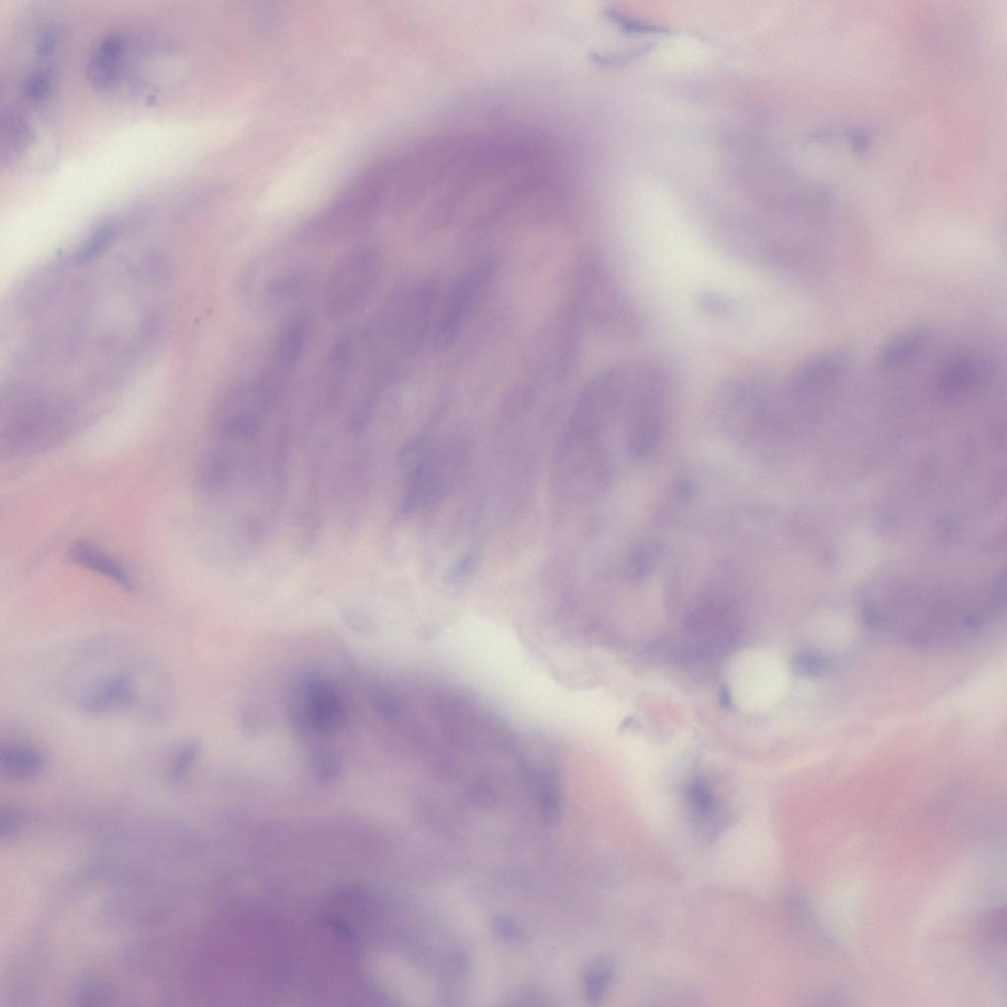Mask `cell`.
Returning <instances> with one entry per match:
<instances>
[{"label":"cell","instance_id":"6da1fadb","mask_svg":"<svg viewBox=\"0 0 1007 1007\" xmlns=\"http://www.w3.org/2000/svg\"><path fill=\"white\" fill-rule=\"evenodd\" d=\"M382 259L372 245H358L335 264L324 292L330 318L343 320L362 311L375 295L382 276Z\"/></svg>","mask_w":1007,"mask_h":1007},{"label":"cell","instance_id":"7a4b0ae2","mask_svg":"<svg viewBox=\"0 0 1007 1007\" xmlns=\"http://www.w3.org/2000/svg\"><path fill=\"white\" fill-rule=\"evenodd\" d=\"M460 444L431 449L408 475V486L401 502V512L410 513L438 500L450 486L465 458Z\"/></svg>","mask_w":1007,"mask_h":1007},{"label":"cell","instance_id":"3957f363","mask_svg":"<svg viewBox=\"0 0 1007 1007\" xmlns=\"http://www.w3.org/2000/svg\"><path fill=\"white\" fill-rule=\"evenodd\" d=\"M430 288L407 290L391 298L382 319L385 335L401 350H416L425 332L431 306Z\"/></svg>","mask_w":1007,"mask_h":1007},{"label":"cell","instance_id":"277c9868","mask_svg":"<svg viewBox=\"0 0 1007 1007\" xmlns=\"http://www.w3.org/2000/svg\"><path fill=\"white\" fill-rule=\"evenodd\" d=\"M304 707L296 711V729H310L319 735H331L342 730L346 723V711L337 690L325 676L308 678L304 690Z\"/></svg>","mask_w":1007,"mask_h":1007},{"label":"cell","instance_id":"5b68a950","mask_svg":"<svg viewBox=\"0 0 1007 1007\" xmlns=\"http://www.w3.org/2000/svg\"><path fill=\"white\" fill-rule=\"evenodd\" d=\"M138 700L136 680L130 674L118 673L99 678L78 701V706L89 714H105L133 707Z\"/></svg>","mask_w":1007,"mask_h":1007},{"label":"cell","instance_id":"8992f818","mask_svg":"<svg viewBox=\"0 0 1007 1007\" xmlns=\"http://www.w3.org/2000/svg\"><path fill=\"white\" fill-rule=\"evenodd\" d=\"M850 358L842 351L815 354L803 362L791 375V387L798 395L833 384L846 374Z\"/></svg>","mask_w":1007,"mask_h":1007},{"label":"cell","instance_id":"52a82bcc","mask_svg":"<svg viewBox=\"0 0 1007 1007\" xmlns=\"http://www.w3.org/2000/svg\"><path fill=\"white\" fill-rule=\"evenodd\" d=\"M989 372V366L982 357L958 354L950 358L936 376V390L948 399L965 396L975 389Z\"/></svg>","mask_w":1007,"mask_h":1007},{"label":"cell","instance_id":"ba28073f","mask_svg":"<svg viewBox=\"0 0 1007 1007\" xmlns=\"http://www.w3.org/2000/svg\"><path fill=\"white\" fill-rule=\"evenodd\" d=\"M123 52L125 42L118 36H110L100 42L87 65L89 83L99 89L113 87L118 78Z\"/></svg>","mask_w":1007,"mask_h":1007},{"label":"cell","instance_id":"9c48e42d","mask_svg":"<svg viewBox=\"0 0 1007 1007\" xmlns=\"http://www.w3.org/2000/svg\"><path fill=\"white\" fill-rule=\"evenodd\" d=\"M70 555L72 561L78 565L114 580L123 588L127 590L136 588V583L128 569L98 546L87 541H78L71 547Z\"/></svg>","mask_w":1007,"mask_h":1007},{"label":"cell","instance_id":"30bf717a","mask_svg":"<svg viewBox=\"0 0 1007 1007\" xmlns=\"http://www.w3.org/2000/svg\"><path fill=\"white\" fill-rule=\"evenodd\" d=\"M46 764L43 753L27 743H9L0 751V768L9 779L26 780L40 774Z\"/></svg>","mask_w":1007,"mask_h":1007},{"label":"cell","instance_id":"8fae6325","mask_svg":"<svg viewBox=\"0 0 1007 1007\" xmlns=\"http://www.w3.org/2000/svg\"><path fill=\"white\" fill-rule=\"evenodd\" d=\"M926 343L927 332L922 328L900 331L880 346L877 364L880 368H892L908 363L919 355Z\"/></svg>","mask_w":1007,"mask_h":1007},{"label":"cell","instance_id":"7c38bea8","mask_svg":"<svg viewBox=\"0 0 1007 1007\" xmlns=\"http://www.w3.org/2000/svg\"><path fill=\"white\" fill-rule=\"evenodd\" d=\"M33 139V133L28 118L17 110H8L3 119V163L20 159Z\"/></svg>","mask_w":1007,"mask_h":1007},{"label":"cell","instance_id":"4fadbf2b","mask_svg":"<svg viewBox=\"0 0 1007 1007\" xmlns=\"http://www.w3.org/2000/svg\"><path fill=\"white\" fill-rule=\"evenodd\" d=\"M310 323L305 316L289 319L279 334L277 352L278 360L286 366H292L301 360L306 349Z\"/></svg>","mask_w":1007,"mask_h":1007},{"label":"cell","instance_id":"5bb4252c","mask_svg":"<svg viewBox=\"0 0 1007 1007\" xmlns=\"http://www.w3.org/2000/svg\"><path fill=\"white\" fill-rule=\"evenodd\" d=\"M118 223L114 220H107L99 225L88 234V237L78 245L72 253V261L74 263L83 264L91 261L99 254L108 249V246L113 243L118 236Z\"/></svg>","mask_w":1007,"mask_h":1007},{"label":"cell","instance_id":"9a60e30c","mask_svg":"<svg viewBox=\"0 0 1007 1007\" xmlns=\"http://www.w3.org/2000/svg\"><path fill=\"white\" fill-rule=\"evenodd\" d=\"M615 964L608 957H601L587 967L584 972L583 989L587 1000L592 1004H598L606 993L608 984L614 977Z\"/></svg>","mask_w":1007,"mask_h":1007},{"label":"cell","instance_id":"2e32d148","mask_svg":"<svg viewBox=\"0 0 1007 1007\" xmlns=\"http://www.w3.org/2000/svg\"><path fill=\"white\" fill-rule=\"evenodd\" d=\"M663 434V423L654 415H645L637 420L630 436V450L637 456L650 453Z\"/></svg>","mask_w":1007,"mask_h":1007},{"label":"cell","instance_id":"e0dca14e","mask_svg":"<svg viewBox=\"0 0 1007 1007\" xmlns=\"http://www.w3.org/2000/svg\"><path fill=\"white\" fill-rule=\"evenodd\" d=\"M307 282L308 278L302 271L278 276L267 284L265 296L271 304L295 298L306 287Z\"/></svg>","mask_w":1007,"mask_h":1007},{"label":"cell","instance_id":"ac0fdd59","mask_svg":"<svg viewBox=\"0 0 1007 1007\" xmlns=\"http://www.w3.org/2000/svg\"><path fill=\"white\" fill-rule=\"evenodd\" d=\"M53 76L48 67L39 66L27 76L24 85V94L32 105L46 102L52 91Z\"/></svg>","mask_w":1007,"mask_h":1007},{"label":"cell","instance_id":"d6986e66","mask_svg":"<svg viewBox=\"0 0 1007 1007\" xmlns=\"http://www.w3.org/2000/svg\"><path fill=\"white\" fill-rule=\"evenodd\" d=\"M831 662L824 655L802 653L792 659L791 671L801 679H819L830 673Z\"/></svg>","mask_w":1007,"mask_h":1007},{"label":"cell","instance_id":"ffe728a7","mask_svg":"<svg viewBox=\"0 0 1007 1007\" xmlns=\"http://www.w3.org/2000/svg\"><path fill=\"white\" fill-rule=\"evenodd\" d=\"M200 753V745L195 740H187L177 747L170 759L169 772L172 777L183 776L195 763Z\"/></svg>","mask_w":1007,"mask_h":1007},{"label":"cell","instance_id":"44dd1931","mask_svg":"<svg viewBox=\"0 0 1007 1007\" xmlns=\"http://www.w3.org/2000/svg\"><path fill=\"white\" fill-rule=\"evenodd\" d=\"M688 799L692 811L699 818L707 819L714 810L713 794L701 781L692 783L688 789Z\"/></svg>","mask_w":1007,"mask_h":1007},{"label":"cell","instance_id":"7402d4cb","mask_svg":"<svg viewBox=\"0 0 1007 1007\" xmlns=\"http://www.w3.org/2000/svg\"><path fill=\"white\" fill-rule=\"evenodd\" d=\"M340 759L328 749H320L313 758V768L321 778L330 779L340 771Z\"/></svg>","mask_w":1007,"mask_h":1007},{"label":"cell","instance_id":"603a6c76","mask_svg":"<svg viewBox=\"0 0 1007 1007\" xmlns=\"http://www.w3.org/2000/svg\"><path fill=\"white\" fill-rule=\"evenodd\" d=\"M60 43V33L57 29L49 28L42 33L36 44V55L40 61L52 57Z\"/></svg>","mask_w":1007,"mask_h":1007},{"label":"cell","instance_id":"cb8c5ba5","mask_svg":"<svg viewBox=\"0 0 1007 1007\" xmlns=\"http://www.w3.org/2000/svg\"><path fill=\"white\" fill-rule=\"evenodd\" d=\"M491 930L497 937L505 939V941H519L523 936L516 923L502 916H498L492 920Z\"/></svg>","mask_w":1007,"mask_h":1007},{"label":"cell","instance_id":"d4e9b609","mask_svg":"<svg viewBox=\"0 0 1007 1007\" xmlns=\"http://www.w3.org/2000/svg\"><path fill=\"white\" fill-rule=\"evenodd\" d=\"M651 564V557L645 551H637L626 564V574L632 579H641L647 572Z\"/></svg>","mask_w":1007,"mask_h":1007},{"label":"cell","instance_id":"484cf974","mask_svg":"<svg viewBox=\"0 0 1007 1007\" xmlns=\"http://www.w3.org/2000/svg\"><path fill=\"white\" fill-rule=\"evenodd\" d=\"M375 704L377 710L390 719L396 718L400 711L399 700L389 692H379L375 697Z\"/></svg>","mask_w":1007,"mask_h":1007},{"label":"cell","instance_id":"4316f807","mask_svg":"<svg viewBox=\"0 0 1007 1007\" xmlns=\"http://www.w3.org/2000/svg\"><path fill=\"white\" fill-rule=\"evenodd\" d=\"M864 625L870 629H880L886 624V617L874 607H867L861 615Z\"/></svg>","mask_w":1007,"mask_h":1007},{"label":"cell","instance_id":"83f0119b","mask_svg":"<svg viewBox=\"0 0 1007 1007\" xmlns=\"http://www.w3.org/2000/svg\"><path fill=\"white\" fill-rule=\"evenodd\" d=\"M346 619L349 620V624L353 628H355L357 632H368V626H372L364 616H361V615H357L356 613L350 615Z\"/></svg>","mask_w":1007,"mask_h":1007},{"label":"cell","instance_id":"f1b7e54d","mask_svg":"<svg viewBox=\"0 0 1007 1007\" xmlns=\"http://www.w3.org/2000/svg\"><path fill=\"white\" fill-rule=\"evenodd\" d=\"M720 701L721 707L723 709L729 710L731 708L732 698H731L730 691L729 690V688L723 687L720 690Z\"/></svg>","mask_w":1007,"mask_h":1007},{"label":"cell","instance_id":"f546056e","mask_svg":"<svg viewBox=\"0 0 1007 1007\" xmlns=\"http://www.w3.org/2000/svg\"><path fill=\"white\" fill-rule=\"evenodd\" d=\"M982 623V617L978 616V615H971V616L966 618V625L969 628H977Z\"/></svg>","mask_w":1007,"mask_h":1007},{"label":"cell","instance_id":"4dcf8cb0","mask_svg":"<svg viewBox=\"0 0 1007 1007\" xmlns=\"http://www.w3.org/2000/svg\"><path fill=\"white\" fill-rule=\"evenodd\" d=\"M757 125H758V120H757ZM756 136H757V131H756ZM755 145H756V142H755ZM754 154H755V151H754ZM753 162H754V160H753ZM752 169H753V167H752Z\"/></svg>","mask_w":1007,"mask_h":1007}]
</instances>
